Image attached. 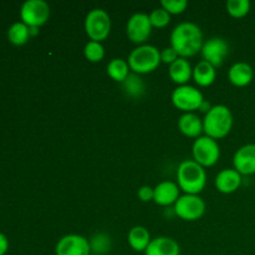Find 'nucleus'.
Segmentation results:
<instances>
[{
  "label": "nucleus",
  "instance_id": "obj_26",
  "mask_svg": "<svg viewBox=\"0 0 255 255\" xmlns=\"http://www.w3.org/2000/svg\"><path fill=\"white\" fill-rule=\"evenodd\" d=\"M84 55L86 57L87 61L90 62H100L104 60L105 57V47L102 45V42H97V41H91L90 40L84 47Z\"/></svg>",
  "mask_w": 255,
  "mask_h": 255
},
{
  "label": "nucleus",
  "instance_id": "obj_21",
  "mask_svg": "<svg viewBox=\"0 0 255 255\" xmlns=\"http://www.w3.org/2000/svg\"><path fill=\"white\" fill-rule=\"evenodd\" d=\"M127 241H128L129 247L133 249L134 252H143L147 249V247L151 243V234H149L148 229L144 228L142 226L133 227L129 229L128 236H127Z\"/></svg>",
  "mask_w": 255,
  "mask_h": 255
},
{
  "label": "nucleus",
  "instance_id": "obj_19",
  "mask_svg": "<svg viewBox=\"0 0 255 255\" xmlns=\"http://www.w3.org/2000/svg\"><path fill=\"white\" fill-rule=\"evenodd\" d=\"M168 75L174 84L183 86V85H188V81L193 77V67L188 59L178 57L173 64L169 65Z\"/></svg>",
  "mask_w": 255,
  "mask_h": 255
},
{
  "label": "nucleus",
  "instance_id": "obj_16",
  "mask_svg": "<svg viewBox=\"0 0 255 255\" xmlns=\"http://www.w3.org/2000/svg\"><path fill=\"white\" fill-rule=\"evenodd\" d=\"M254 70L248 62L238 61L232 65L228 70V80L237 87H246L253 81Z\"/></svg>",
  "mask_w": 255,
  "mask_h": 255
},
{
  "label": "nucleus",
  "instance_id": "obj_28",
  "mask_svg": "<svg viewBox=\"0 0 255 255\" xmlns=\"http://www.w3.org/2000/svg\"><path fill=\"white\" fill-rule=\"evenodd\" d=\"M149 20H151V24L153 27L163 29L171 21V15L163 7H158V9L152 10L151 14H149Z\"/></svg>",
  "mask_w": 255,
  "mask_h": 255
},
{
  "label": "nucleus",
  "instance_id": "obj_29",
  "mask_svg": "<svg viewBox=\"0 0 255 255\" xmlns=\"http://www.w3.org/2000/svg\"><path fill=\"white\" fill-rule=\"evenodd\" d=\"M161 7H163L169 15H179L188 7L187 0H162Z\"/></svg>",
  "mask_w": 255,
  "mask_h": 255
},
{
  "label": "nucleus",
  "instance_id": "obj_10",
  "mask_svg": "<svg viewBox=\"0 0 255 255\" xmlns=\"http://www.w3.org/2000/svg\"><path fill=\"white\" fill-rule=\"evenodd\" d=\"M152 29L153 26L149 20V15L144 12H136L127 21L126 34L133 44L143 45L151 36Z\"/></svg>",
  "mask_w": 255,
  "mask_h": 255
},
{
  "label": "nucleus",
  "instance_id": "obj_1",
  "mask_svg": "<svg viewBox=\"0 0 255 255\" xmlns=\"http://www.w3.org/2000/svg\"><path fill=\"white\" fill-rule=\"evenodd\" d=\"M203 44V32L194 22H181L171 32V46L183 59L196 56L201 52Z\"/></svg>",
  "mask_w": 255,
  "mask_h": 255
},
{
  "label": "nucleus",
  "instance_id": "obj_6",
  "mask_svg": "<svg viewBox=\"0 0 255 255\" xmlns=\"http://www.w3.org/2000/svg\"><path fill=\"white\" fill-rule=\"evenodd\" d=\"M171 99L173 106L183 114L198 111L204 102L203 94L191 85L177 86V89H174L172 92Z\"/></svg>",
  "mask_w": 255,
  "mask_h": 255
},
{
  "label": "nucleus",
  "instance_id": "obj_23",
  "mask_svg": "<svg viewBox=\"0 0 255 255\" xmlns=\"http://www.w3.org/2000/svg\"><path fill=\"white\" fill-rule=\"evenodd\" d=\"M30 27L22 21L14 22L11 26L7 30V39L11 44L16 45V46H21V45L26 44L30 39Z\"/></svg>",
  "mask_w": 255,
  "mask_h": 255
},
{
  "label": "nucleus",
  "instance_id": "obj_32",
  "mask_svg": "<svg viewBox=\"0 0 255 255\" xmlns=\"http://www.w3.org/2000/svg\"><path fill=\"white\" fill-rule=\"evenodd\" d=\"M7 249H9V241L4 234L0 233V255L6 254Z\"/></svg>",
  "mask_w": 255,
  "mask_h": 255
},
{
  "label": "nucleus",
  "instance_id": "obj_4",
  "mask_svg": "<svg viewBox=\"0 0 255 255\" xmlns=\"http://www.w3.org/2000/svg\"><path fill=\"white\" fill-rule=\"evenodd\" d=\"M127 62L133 74H149L161 65V51L153 45H138L129 52Z\"/></svg>",
  "mask_w": 255,
  "mask_h": 255
},
{
  "label": "nucleus",
  "instance_id": "obj_31",
  "mask_svg": "<svg viewBox=\"0 0 255 255\" xmlns=\"http://www.w3.org/2000/svg\"><path fill=\"white\" fill-rule=\"evenodd\" d=\"M137 196H138V198L141 199L142 202H151L153 201L154 191L152 187L142 186L141 188L138 189V192H137Z\"/></svg>",
  "mask_w": 255,
  "mask_h": 255
},
{
  "label": "nucleus",
  "instance_id": "obj_5",
  "mask_svg": "<svg viewBox=\"0 0 255 255\" xmlns=\"http://www.w3.org/2000/svg\"><path fill=\"white\" fill-rule=\"evenodd\" d=\"M111 17L109 12L100 7L90 10L85 17V32L91 41L102 42L111 32Z\"/></svg>",
  "mask_w": 255,
  "mask_h": 255
},
{
  "label": "nucleus",
  "instance_id": "obj_18",
  "mask_svg": "<svg viewBox=\"0 0 255 255\" xmlns=\"http://www.w3.org/2000/svg\"><path fill=\"white\" fill-rule=\"evenodd\" d=\"M178 129L186 137L197 139L203 133V120L196 112L183 114L178 119Z\"/></svg>",
  "mask_w": 255,
  "mask_h": 255
},
{
  "label": "nucleus",
  "instance_id": "obj_27",
  "mask_svg": "<svg viewBox=\"0 0 255 255\" xmlns=\"http://www.w3.org/2000/svg\"><path fill=\"white\" fill-rule=\"evenodd\" d=\"M90 247L91 252H95L96 254H105L111 248V239L107 234L97 233L90 239Z\"/></svg>",
  "mask_w": 255,
  "mask_h": 255
},
{
  "label": "nucleus",
  "instance_id": "obj_8",
  "mask_svg": "<svg viewBox=\"0 0 255 255\" xmlns=\"http://www.w3.org/2000/svg\"><path fill=\"white\" fill-rule=\"evenodd\" d=\"M173 212L186 222H196L206 213V202L198 194H183L174 203Z\"/></svg>",
  "mask_w": 255,
  "mask_h": 255
},
{
  "label": "nucleus",
  "instance_id": "obj_30",
  "mask_svg": "<svg viewBox=\"0 0 255 255\" xmlns=\"http://www.w3.org/2000/svg\"><path fill=\"white\" fill-rule=\"evenodd\" d=\"M178 54L176 52V50L172 46L166 47L161 51V62L167 65H172L177 59H178Z\"/></svg>",
  "mask_w": 255,
  "mask_h": 255
},
{
  "label": "nucleus",
  "instance_id": "obj_25",
  "mask_svg": "<svg viewBox=\"0 0 255 255\" xmlns=\"http://www.w3.org/2000/svg\"><path fill=\"white\" fill-rule=\"evenodd\" d=\"M252 4L249 0H228L226 4L227 12L234 19H242L251 11Z\"/></svg>",
  "mask_w": 255,
  "mask_h": 255
},
{
  "label": "nucleus",
  "instance_id": "obj_7",
  "mask_svg": "<svg viewBox=\"0 0 255 255\" xmlns=\"http://www.w3.org/2000/svg\"><path fill=\"white\" fill-rule=\"evenodd\" d=\"M193 161L201 164L203 168L213 167L221 157V148L216 139L208 136H201L194 139L192 146Z\"/></svg>",
  "mask_w": 255,
  "mask_h": 255
},
{
  "label": "nucleus",
  "instance_id": "obj_22",
  "mask_svg": "<svg viewBox=\"0 0 255 255\" xmlns=\"http://www.w3.org/2000/svg\"><path fill=\"white\" fill-rule=\"evenodd\" d=\"M131 74L128 62L124 59H112L107 65V75L116 82H124Z\"/></svg>",
  "mask_w": 255,
  "mask_h": 255
},
{
  "label": "nucleus",
  "instance_id": "obj_11",
  "mask_svg": "<svg viewBox=\"0 0 255 255\" xmlns=\"http://www.w3.org/2000/svg\"><path fill=\"white\" fill-rule=\"evenodd\" d=\"M56 255H91L90 241L80 234H67L59 239L55 247Z\"/></svg>",
  "mask_w": 255,
  "mask_h": 255
},
{
  "label": "nucleus",
  "instance_id": "obj_33",
  "mask_svg": "<svg viewBox=\"0 0 255 255\" xmlns=\"http://www.w3.org/2000/svg\"><path fill=\"white\" fill-rule=\"evenodd\" d=\"M212 107H213V106H211V104H209V102L207 101V100H204V102H203V104H202V106H201V109H199V111L203 112V114L206 115V114H208V111L212 109Z\"/></svg>",
  "mask_w": 255,
  "mask_h": 255
},
{
  "label": "nucleus",
  "instance_id": "obj_2",
  "mask_svg": "<svg viewBox=\"0 0 255 255\" xmlns=\"http://www.w3.org/2000/svg\"><path fill=\"white\" fill-rule=\"evenodd\" d=\"M234 119L231 109L226 105H214L208 114L204 115L203 132L204 136L213 139L224 138L233 128Z\"/></svg>",
  "mask_w": 255,
  "mask_h": 255
},
{
  "label": "nucleus",
  "instance_id": "obj_17",
  "mask_svg": "<svg viewBox=\"0 0 255 255\" xmlns=\"http://www.w3.org/2000/svg\"><path fill=\"white\" fill-rule=\"evenodd\" d=\"M144 255H181L178 242L169 237H157L152 239L144 251Z\"/></svg>",
  "mask_w": 255,
  "mask_h": 255
},
{
  "label": "nucleus",
  "instance_id": "obj_24",
  "mask_svg": "<svg viewBox=\"0 0 255 255\" xmlns=\"http://www.w3.org/2000/svg\"><path fill=\"white\" fill-rule=\"evenodd\" d=\"M122 89H124L125 94L129 97H133V99H137V97H141L142 95L144 94V82L143 80L141 79V76L137 74H129L128 77L122 82Z\"/></svg>",
  "mask_w": 255,
  "mask_h": 255
},
{
  "label": "nucleus",
  "instance_id": "obj_14",
  "mask_svg": "<svg viewBox=\"0 0 255 255\" xmlns=\"http://www.w3.org/2000/svg\"><path fill=\"white\" fill-rule=\"evenodd\" d=\"M242 174L234 168L222 169L216 177L214 186L218 189V192L223 194H232L238 191L242 186Z\"/></svg>",
  "mask_w": 255,
  "mask_h": 255
},
{
  "label": "nucleus",
  "instance_id": "obj_13",
  "mask_svg": "<svg viewBox=\"0 0 255 255\" xmlns=\"http://www.w3.org/2000/svg\"><path fill=\"white\" fill-rule=\"evenodd\" d=\"M233 166L242 176L255 174V143L244 144L234 153Z\"/></svg>",
  "mask_w": 255,
  "mask_h": 255
},
{
  "label": "nucleus",
  "instance_id": "obj_3",
  "mask_svg": "<svg viewBox=\"0 0 255 255\" xmlns=\"http://www.w3.org/2000/svg\"><path fill=\"white\" fill-rule=\"evenodd\" d=\"M177 184L184 194H198L207 184L206 169L193 159H184L177 169Z\"/></svg>",
  "mask_w": 255,
  "mask_h": 255
},
{
  "label": "nucleus",
  "instance_id": "obj_12",
  "mask_svg": "<svg viewBox=\"0 0 255 255\" xmlns=\"http://www.w3.org/2000/svg\"><path fill=\"white\" fill-rule=\"evenodd\" d=\"M229 52V45L223 37H211L204 41L203 47L201 50L202 57L204 61L209 62L214 67H219L223 65L224 59Z\"/></svg>",
  "mask_w": 255,
  "mask_h": 255
},
{
  "label": "nucleus",
  "instance_id": "obj_34",
  "mask_svg": "<svg viewBox=\"0 0 255 255\" xmlns=\"http://www.w3.org/2000/svg\"><path fill=\"white\" fill-rule=\"evenodd\" d=\"M37 32H39V27H30V35H31V36L37 35Z\"/></svg>",
  "mask_w": 255,
  "mask_h": 255
},
{
  "label": "nucleus",
  "instance_id": "obj_15",
  "mask_svg": "<svg viewBox=\"0 0 255 255\" xmlns=\"http://www.w3.org/2000/svg\"><path fill=\"white\" fill-rule=\"evenodd\" d=\"M154 197L153 202L161 207L172 206L178 201L181 197V189L178 184L172 181H163L157 184L153 188Z\"/></svg>",
  "mask_w": 255,
  "mask_h": 255
},
{
  "label": "nucleus",
  "instance_id": "obj_20",
  "mask_svg": "<svg viewBox=\"0 0 255 255\" xmlns=\"http://www.w3.org/2000/svg\"><path fill=\"white\" fill-rule=\"evenodd\" d=\"M217 77V70L213 65H211L209 62L199 61L198 64L194 66L193 69V80L198 86L201 87H208L211 85H213V82L216 81Z\"/></svg>",
  "mask_w": 255,
  "mask_h": 255
},
{
  "label": "nucleus",
  "instance_id": "obj_9",
  "mask_svg": "<svg viewBox=\"0 0 255 255\" xmlns=\"http://www.w3.org/2000/svg\"><path fill=\"white\" fill-rule=\"evenodd\" d=\"M20 17L29 27H40L50 17V6L44 0H26L20 9Z\"/></svg>",
  "mask_w": 255,
  "mask_h": 255
}]
</instances>
